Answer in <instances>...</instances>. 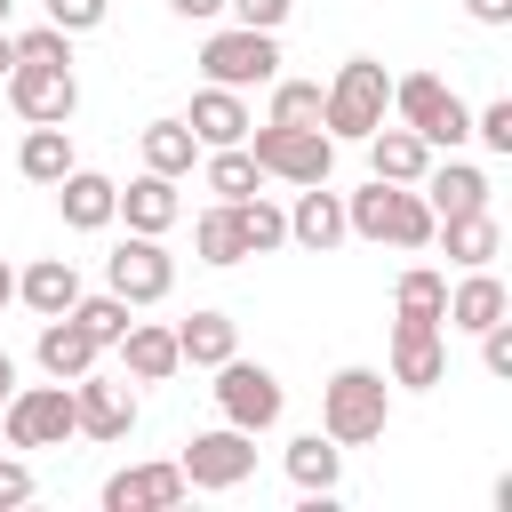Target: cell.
<instances>
[{
    "instance_id": "7",
    "label": "cell",
    "mask_w": 512,
    "mask_h": 512,
    "mask_svg": "<svg viewBox=\"0 0 512 512\" xmlns=\"http://www.w3.org/2000/svg\"><path fill=\"white\" fill-rule=\"evenodd\" d=\"M176 472H184V488H240L256 472V432H240V424L192 432L184 456H176Z\"/></svg>"
},
{
    "instance_id": "40",
    "label": "cell",
    "mask_w": 512,
    "mask_h": 512,
    "mask_svg": "<svg viewBox=\"0 0 512 512\" xmlns=\"http://www.w3.org/2000/svg\"><path fill=\"white\" fill-rule=\"evenodd\" d=\"M224 8H232V16H240V24H256V32H280V24H288V8H296V0H224Z\"/></svg>"
},
{
    "instance_id": "21",
    "label": "cell",
    "mask_w": 512,
    "mask_h": 512,
    "mask_svg": "<svg viewBox=\"0 0 512 512\" xmlns=\"http://www.w3.org/2000/svg\"><path fill=\"white\" fill-rule=\"evenodd\" d=\"M416 184H424V208H432V216L488 208V176H480V168H464V160H448V168H424Z\"/></svg>"
},
{
    "instance_id": "14",
    "label": "cell",
    "mask_w": 512,
    "mask_h": 512,
    "mask_svg": "<svg viewBox=\"0 0 512 512\" xmlns=\"http://www.w3.org/2000/svg\"><path fill=\"white\" fill-rule=\"evenodd\" d=\"M184 496V472L176 464H128L104 480V512H168Z\"/></svg>"
},
{
    "instance_id": "17",
    "label": "cell",
    "mask_w": 512,
    "mask_h": 512,
    "mask_svg": "<svg viewBox=\"0 0 512 512\" xmlns=\"http://www.w3.org/2000/svg\"><path fill=\"white\" fill-rule=\"evenodd\" d=\"M184 128L200 136V152L240 144V136H248V104H240V88H216V80H208V88L192 96V120H184Z\"/></svg>"
},
{
    "instance_id": "36",
    "label": "cell",
    "mask_w": 512,
    "mask_h": 512,
    "mask_svg": "<svg viewBox=\"0 0 512 512\" xmlns=\"http://www.w3.org/2000/svg\"><path fill=\"white\" fill-rule=\"evenodd\" d=\"M16 64H72V32H56V24L24 32V40H16Z\"/></svg>"
},
{
    "instance_id": "19",
    "label": "cell",
    "mask_w": 512,
    "mask_h": 512,
    "mask_svg": "<svg viewBox=\"0 0 512 512\" xmlns=\"http://www.w3.org/2000/svg\"><path fill=\"white\" fill-rule=\"evenodd\" d=\"M16 296H24L40 320L72 312V304H80V272H72V256H40L32 272H16Z\"/></svg>"
},
{
    "instance_id": "10",
    "label": "cell",
    "mask_w": 512,
    "mask_h": 512,
    "mask_svg": "<svg viewBox=\"0 0 512 512\" xmlns=\"http://www.w3.org/2000/svg\"><path fill=\"white\" fill-rule=\"evenodd\" d=\"M104 280H112V296H128V304H160V296L176 288V256L160 248V232H128V240L104 256Z\"/></svg>"
},
{
    "instance_id": "16",
    "label": "cell",
    "mask_w": 512,
    "mask_h": 512,
    "mask_svg": "<svg viewBox=\"0 0 512 512\" xmlns=\"http://www.w3.org/2000/svg\"><path fill=\"white\" fill-rule=\"evenodd\" d=\"M96 352H104V344H96V336H88V328H80L72 312H56V320H40V368H48L56 384H72V376H88V368H96Z\"/></svg>"
},
{
    "instance_id": "13",
    "label": "cell",
    "mask_w": 512,
    "mask_h": 512,
    "mask_svg": "<svg viewBox=\"0 0 512 512\" xmlns=\"http://www.w3.org/2000/svg\"><path fill=\"white\" fill-rule=\"evenodd\" d=\"M8 104H16L24 120H72L80 80H72V64H16V72H8Z\"/></svg>"
},
{
    "instance_id": "29",
    "label": "cell",
    "mask_w": 512,
    "mask_h": 512,
    "mask_svg": "<svg viewBox=\"0 0 512 512\" xmlns=\"http://www.w3.org/2000/svg\"><path fill=\"white\" fill-rule=\"evenodd\" d=\"M192 160H200V136L184 120H152L144 128V168L152 176H192Z\"/></svg>"
},
{
    "instance_id": "24",
    "label": "cell",
    "mask_w": 512,
    "mask_h": 512,
    "mask_svg": "<svg viewBox=\"0 0 512 512\" xmlns=\"http://www.w3.org/2000/svg\"><path fill=\"white\" fill-rule=\"evenodd\" d=\"M368 160H376L384 184H416V176L432 168V144H424L416 128H376V136H368Z\"/></svg>"
},
{
    "instance_id": "28",
    "label": "cell",
    "mask_w": 512,
    "mask_h": 512,
    "mask_svg": "<svg viewBox=\"0 0 512 512\" xmlns=\"http://www.w3.org/2000/svg\"><path fill=\"white\" fill-rule=\"evenodd\" d=\"M232 344H240L232 312H192V320L176 328V352H184L192 368H216V360H232Z\"/></svg>"
},
{
    "instance_id": "15",
    "label": "cell",
    "mask_w": 512,
    "mask_h": 512,
    "mask_svg": "<svg viewBox=\"0 0 512 512\" xmlns=\"http://www.w3.org/2000/svg\"><path fill=\"white\" fill-rule=\"evenodd\" d=\"M56 208H64L72 232H104L120 216V184L96 176V168H72V176H56Z\"/></svg>"
},
{
    "instance_id": "26",
    "label": "cell",
    "mask_w": 512,
    "mask_h": 512,
    "mask_svg": "<svg viewBox=\"0 0 512 512\" xmlns=\"http://www.w3.org/2000/svg\"><path fill=\"white\" fill-rule=\"evenodd\" d=\"M336 472H344V448H336L328 432H296V440H288V480H296L304 496H328Z\"/></svg>"
},
{
    "instance_id": "38",
    "label": "cell",
    "mask_w": 512,
    "mask_h": 512,
    "mask_svg": "<svg viewBox=\"0 0 512 512\" xmlns=\"http://www.w3.org/2000/svg\"><path fill=\"white\" fill-rule=\"evenodd\" d=\"M472 136H480L488 152H512V96H496V104L472 120Z\"/></svg>"
},
{
    "instance_id": "1",
    "label": "cell",
    "mask_w": 512,
    "mask_h": 512,
    "mask_svg": "<svg viewBox=\"0 0 512 512\" xmlns=\"http://www.w3.org/2000/svg\"><path fill=\"white\" fill-rule=\"evenodd\" d=\"M384 112H392V80H384V64H376V56L336 64V80L320 88V128H328V136L368 144V136L384 128Z\"/></svg>"
},
{
    "instance_id": "43",
    "label": "cell",
    "mask_w": 512,
    "mask_h": 512,
    "mask_svg": "<svg viewBox=\"0 0 512 512\" xmlns=\"http://www.w3.org/2000/svg\"><path fill=\"white\" fill-rule=\"evenodd\" d=\"M168 8H176V16H184V24H200V16H216V8H224V0H168Z\"/></svg>"
},
{
    "instance_id": "45",
    "label": "cell",
    "mask_w": 512,
    "mask_h": 512,
    "mask_svg": "<svg viewBox=\"0 0 512 512\" xmlns=\"http://www.w3.org/2000/svg\"><path fill=\"white\" fill-rule=\"evenodd\" d=\"M8 72H16V40L0 32V80H8Z\"/></svg>"
},
{
    "instance_id": "39",
    "label": "cell",
    "mask_w": 512,
    "mask_h": 512,
    "mask_svg": "<svg viewBox=\"0 0 512 512\" xmlns=\"http://www.w3.org/2000/svg\"><path fill=\"white\" fill-rule=\"evenodd\" d=\"M480 360H488V376H512V320L480 328Z\"/></svg>"
},
{
    "instance_id": "46",
    "label": "cell",
    "mask_w": 512,
    "mask_h": 512,
    "mask_svg": "<svg viewBox=\"0 0 512 512\" xmlns=\"http://www.w3.org/2000/svg\"><path fill=\"white\" fill-rule=\"evenodd\" d=\"M8 296H16V272H8V264H0V304H8Z\"/></svg>"
},
{
    "instance_id": "33",
    "label": "cell",
    "mask_w": 512,
    "mask_h": 512,
    "mask_svg": "<svg viewBox=\"0 0 512 512\" xmlns=\"http://www.w3.org/2000/svg\"><path fill=\"white\" fill-rule=\"evenodd\" d=\"M392 304H400L408 320H448V280H440L432 264H416V272H400V288H392Z\"/></svg>"
},
{
    "instance_id": "44",
    "label": "cell",
    "mask_w": 512,
    "mask_h": 512,
    "mask_svg": "<svg viewBox=\"0 0 512 512\" xmlns=\"http://www.w3.org/2000/svg\"><path fill=\"white\" fill-rule=\"evenodd\" d=\"M8 392H16V360L0 352V408H8Z\"/></svg>"
},
{
    "instance_id": "20",
    "label": "cell",
    "mask_w": 512,
    "mask_h": 512,
    "mask_svg": "<svg viewBox=\"0 0 512 512\" xmlns=\"http://www.w3.org/2000/svg\"><path fill=\"white\" fill-rule=\"evenodd\" d=\"M488 320H504V280H496L488 264H472V272L448 288V320H440V328H472V336H480Z\"/></svg>"
},
{
    "instance_id": "34",
    "label": "cell",
    "mask_w": 512,
    "mask_h": 512,
    "mask_svg": "<svg viewBox=\"0 0 512 512\" xmlns=\"http://www.w3.org/2000/svg\"><path fill=\"white\" fill-rule=\"evenodd\" d=\"M72 320H80L96 344H120V336H128V296H112V288H104V296H80Z\"/></svg>"
},
{
    "instance_id": "8",
    "label": "cell",
    "mask_w": 512,
    "mask_h": 512,
    "mask_svg": "<svg viewBox=\"0 0 512 512\" xmlns=\"http://www.w3.org/2000/svg\"><path fill=\"white\" fill-rule=\"evenodd\" d=\"M200 72H208L216 88H264V80H280V48H272V32L232 24V32H216V40L200 48Z\"/></svg>"
},
{
    "instance_id": "35",
    "label": "cell",
    "mask_w": 512,
    "mask_h": 512,
    "mask_svg": "<svg viewBox=\"0 0 512 512\" xmlns=\"http://www.w3.org/2000/svg\"><path fill=\"white\" fill-rule=\"evenodd\" d=\"M272 120L320 128V80H280V88H272Z\"/></svg>"
},
{
    "instance_id": "5",
    "label": "cell",
    "mask_w": 512,
    "mask_h": 512,
    "mask_svg": "<svg viewBox=\"0 0 512 512\" xmlns=\"http://www.w3.org/2000/svg\"><path fill=\"white\" fill-rule=\"evenodd\" d=\"M392 112H400V128H416L424 144H464L472 136V112H464V96L440 80V72H408V80H392Z\"/></svg>"
},
{
    "instance_id": "47",
    "label": "cell",
    "mask_w": 512,
    "mask_h": 512,
    "mask_svg": "<svg viewBox=\"0 0 512 512\" xmlns=\"http://www.w3.org/2000/svg\"><path fill=\"white\" fill-rule=\"evenodd\" d=\"M8 8H16V0H0V24H8Z\"/></svg>"
},
{
    "instance_id": "42",
    "label": "cell",
    "mask_w": 512,
    "mask_h": 512,
    "mask_svg": "<svg viewBox=\"0 0 512 512\" xmlns=\"http://www.w3.org/2000/svg\"><path fill=\"white\" fill-rule=\"evenodd\" d=\"M472 24H512V0H464Z\"/></svg>"
},
{
    "instance_id": "23",
    "label": "cell",
    "mask_w": 512,
    "mask_h": 512,
    "mask_svg": "<svg viewBox=\"0 0 512 512\" xmlns=\"http://www.w3.org/2000/svg\"><path fill=\"white\" fill-rule=\"evenodd\" d=\"M16 168H24L32 184H56V176H72V168H80V160H72V128H64V120H32V136H24Z\"/></svg>"
},
{
    "instance_id": "31",
    "label": "cell",
    "mask_w": 512,
    "mask_h": 512,
    "mask_svg": "<svg viewBox=\"0 0 512 512\" xmlns=\"http://www.w3.org/2000/svg\"><path fill=\"white\" fill-rule=\"evenodd\" d=\"M232 224H240V248H248V256H264V248H280V240H288V216H280L264 192L232 200Z\"/></svg>"
},
{
    "instance_id": "4",
    "label": "cell",
    "mask_w": 512,
    "mask_h": 512,
    "mask_svg": "<svg viewBox=\"0 0 512 512\" xmlns=\"http://www.w3.org/2000/svg\"><path fill=\"white\" fill-rule=\"evenodd\" d=\"M248 160L264 168V176H280V184H328V168H336V136L328 128H288V120H248Z\"/></svg>"
},
{
    "instance_id": "9",
    "label": "cell",
    "mask_w": 512,
    "mask_h": 512,
    "mask_svg": "<svg viewBox=\"0 0 512 512\" xmlns=\"http://www.w3.org/2000/svg\"><path fill=\"white\" fill-rule=\"evenodd\" d=\"M280 376L272 368H256V360H216V408H224V424H240V432H264V424H280Z\"/></svg>"
},
{
    "instance_id": "41",
    "label": "cell",
    "mask_w": 512,
    "mask_h": 512,
    "mask_svg": "<svg viewBox=\"0 0 512 512\" xmlns=\"http://www.w3.org/2000/svg\"><path fill=\"white\" fill-rule=\"evenodd\" d=\"M8 504H32V472L24 464H0V512Z\"/></svg>"
},
{
    "instance_id": "25",
    "label": "cell",
    "mask_w": 512,
    "mask_h": 512,
    "mask_svg": "<svg viewBox=\"0 0 512 512\" xmlns=\"http://www.w3.org/2000/svg\"><path fill=\"white\" fill-rule=\"evenodd\" d=\"M120 352H128V376H136V384H160V376H176V368H184L176 328H144V320H128Z\"/></svg>"
},
{
    "instance_id": "22",
    "label": "cell",
    "mask_w": 512,
    "mask_h": 512,
    "mask_svg": "<svg viewBox=\"0 0 512 512\" xmlns=\"http://www.w3.org/2000/svg\"><path fill=\"white\" fill-rule=\"evenodd\" d=\"M120 216H128V232H168L176 216H184V200H176V176H136L128 192H120Z\"/></svg>"
},
{
    "instance_id": "30",
    "label": "cell",
    "mask_w": 512,
    "mask_h": 512,
    "mask_svg": "<svg viewBox=\"0 0 512 512\" xmlns=\"http://www.w3.org/2000/svg\"><path fill=\"white\" fill-rule=\"evenodd\" d=\"M256 184H264V168L248 160V144H216V152H208V192H216V200H248Z\"/></svg>"
},
{
    "instance_id": "37",
    "label": "cell",
    "mask_w": 512,
    "mask_h": 512,
    "mask_svg": "<svg viewBox=\"0 0 512 512\" xmlns=\"http://www.w3.org/2000/svg\"><path fill=\"white\" fill-rule=\"evenodd\" d=\"M104 8H112V0H48V24H56V32H96Z\"/></svg>"
},
{
    "instance_id": "11",
    "label": "cell",
    "mask_w": 512,
    "mask_h": 512,
    "mask_svg": "<svg viewBox=\"0 0 512 512\" xmlns=\"http://www.w3.org/2000/svg\"><path fill=\"white\" fill-rule=\"evenodd\" d=\"M72 416H80V432L88 440H128L136 432V392H128V376H72Z\"/></svg>"
},
{
    "instance_id": "18",
    "label": "cell",
    "mask_w": 512,
    "mask_h": 512,
    "mask_svg": "<svg viewBox=\"0 0 512 512\" xmlns=\"http://www.w3.org/2000/svg\"><path fill=\"white\" fill-rule=\"evenodd\" d=\"M288 240H296V248H312V256H328V248L344 240V200H336V192H320V184H304V192H296V208H288Z\"/></svg>"
},
{
    "instance_id": "27",
    "label": "cell",
    "mask_w": 512,
    "mask_h": 512,
    "mask_svg": "<svg viewBox=\"0 0 512 512\" xmlns=\"http://www.w3.org/2000/svg\"><path fill=\"white\" fill-rule=\"evenodd\" d=\"M448 224V264H496V248H504V224L488 216V208H464V216H440Z\"/></svg>"
},
{
    "instance_id": "32",
    "label": "cell",
    "mask_w": 512,
    "mask_h": 512,
    "mask_svg": "<svg viewBox=\"0 0 512 512\" xmlns=\"http://www.w3.org/2000/svg\"><path fill=\"white\" fill-rule=\"evenodd\" d=\"M192 248H200V264H240L248 248H240V224H232V200H216L200 224H192Z\"/></svg>"
},
{
    "instance_id": "3",
    "label": "cell",
    "mask_w": 512,
    "mask_h": 512,
    "mask_svg": "<svg viewBox=\"0 0 512 512\" xmlns=\"http://www.w3.org/2000/svg\"><path fill=\"white\" fill-rule=\"evenodd\" d=\"M384 416H392V384H384L376 368H336V376L320 384V432H328L336 448L376 440Z\"/></svg>"
},
{
    "instance_id": "2",
    "label": "cell",
    "mask_w": 512,
    "mask_h": 512,
    "mask_svg": "<svg viewBox=\"0 0 512 512\" xmlns=\"http://www.w3.org/2000/svg\"><path fill=\"white\" fill-rule=\"evenodd\" d=\"M344 232H360V240H392V248H424L432 232H440V216L424 208V192H408V184H368V192H352L344 200Z\"/></svg>"
},
{
    "instance_id": "12",
    "label": "cell",
    "mask_w": 512,
    "mask_h": 512,
    "mask_svg": "<svg viewBox=\"0 0 512 512\" xmlns=\"http://www.w3.org/2000/svg\"><path fill=\"white\" fill-rule=\"evenodd\" d=\"M448 376V344H440V320H392V384L408 392H432Z\"/></svg>"
},
{
    "instance_id": "6",
    "label": "cell",
    "mask_w": 512,
    "mask_h": 512,
    "mask_svg": "<svg viewBox=\"0 0 512 512\" xmlns=\"http://www.w3.org/2000/svg\"><path fill=\"white\" fill-rule=\"evenodd\" d=\"M0 424H8V448H64L72 432H80V416H72V384H32V392H8V408H0Z\"/></svg>"
}]
</instances>
